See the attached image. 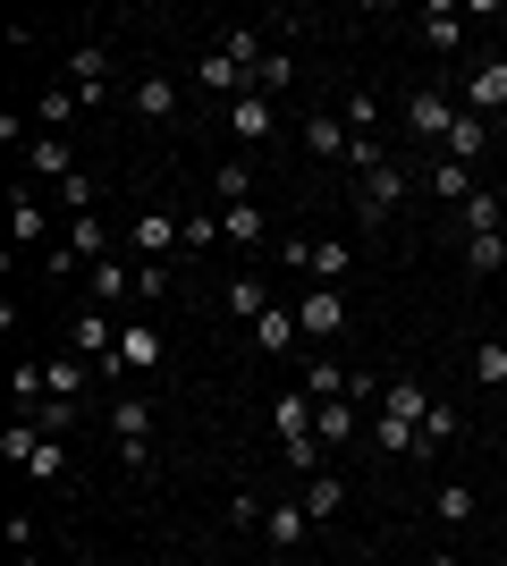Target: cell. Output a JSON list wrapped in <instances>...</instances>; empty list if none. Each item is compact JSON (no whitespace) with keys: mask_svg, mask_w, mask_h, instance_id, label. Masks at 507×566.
I'll list each match as a JSON object with an SVG mask.
<instances>
[{"mask_svg":"<svg viewBox=\"0 0 507 566\" xmlns=\"http://www.w3.org/2000/svg\"><path fill=\"white\" fill-rule=\"evenodd\" d=\"M60 473H68V440H60V431H43V449L25 457V482H60Z\"/></svg>","mask_w":507,"mask_h":566,"instance_id":"d6a6232c","label":"cell"},{"mask_svg":"<svg viewBox=\"0 0 507 566\" xmlns=\"http://www.w3.org/2000/svg\"><path fill=\"white\" fill-rule=\"evenodd\" d=\"M448 449H457V406L432 398V415L414 423V465H423V457H448Z\"/></svg>","mask_w":507,"mask_h":566,"instance_id":"7c38bea8","label":"cell"},{"mask_svg":"<svg viewBox=\"0 0 507 566\" xmlns=\"http://www.w3.org/2000/svg\"><path fill=\"white\" fill-rule=\"evenodd\" d=\"M490 144V118H474V111H457V127H448V144H440V161H465L474 169V153Z\"/></svg>","mask_w":507,"mask_h":566,"instance_id":"7402d4cb","label":"cell"},{"mask_svg":"<svg viewBox=\"0 0 507 566\" xmlns=\"http://www.w3.org/2000/svg\"><path fill=\"white\" fill-rule=\"evenodd\" d=\"M145 364H161V338H152L145 322H127V331H119V364H110V373H145Z\"/></svg>","mask_w":507,"mask_h":566,"instance_id":"4316f807","label":"cell"},{"mask_svg":"<svg viewBox=\"0 0 507 566\" xmlns=\"http://www.w3.org/2000/svg\"><path fill=\"white\" fill-rule=\"evenodd\" d=\"M465 271L499 280V271H507V229H490V237H465Z\"/></svg>","mask_w":507,"mask_h":566,"instance_id":"f1b7e54d","label":"cell"},{"mask_svg":"<svg viewBox=\"0 0 507 566\" xmlns=\"http://www.w3.org/2000/svg\"><path fill=\"white\" fill-rule=\"evenodd\" d=\"M474 195H483V187H474V169H465V161H432V203H448V212H465Z\"/></svg>","mask_w":507,"mask_h":566,"instance_id":"44dd1931","label":"cell"},{"mask_svg":"<svg viewBox=\"0 0 507 566\" xmlns=\"http://www.w3.org/2000/svg\"><path fill=\"white\" fill-rule=\"evenodd\" d=\"M127 111H136V118L152 127V118H169V111H178V85H169L161 69H145L136 85H127Z\"/></svg>","mask_w":507,"mask_h":566,"instance_id":"2e32d148","label":"cell"},{"mask_svg":"<svg viewBox=\"0 0 507 566\" xmlns=\"http://www.w3.org/2000/svg\"><path fill=\"white\" fill-rule=\"evenodd\" d=\"M85 373H94L85 355H68V364H43V380H51V398H60V406H76V398H85Z\"/></svg>","mask_w":507,"mask_h":566,"instance_id":"1f68e13d","label":"cell"},{"mask_svg":"<svg viewBox=\"0 0 507 566\" xmlns=\"http://www.w3.org/2000/svg\"><path fill=\"white\" fill-rule=\"evenodd\" d=\"M119 237H127V254H136V262H178V254H187V220L161 212V203H145Z\"/></svg>","mask_w":507,"mask_h":566,"instance_id":"6da1fadb","label":"cell"},{"mask_svg":"<svg viewBox=\"0 0 507 566\" xmlns=\"http://www.w3.org/2000/svg\"><path fill=\"white\" fill-rule=\"evenodd\" d=\"M499 322H507V287H499Z\"/></svg>","mask_w":507,"mask_h":566,"instance_id":"f907efd6","label":"cell"},{"mask_svg":"<svg viewBox=\"0 0 507 566\" xmlns=\"http://www.w3.org/2000/svg\"><path fill=\"white\" fill-rule=\"evenodd\" d=\"M305 398H347V373H338V364H305Z\"/></svg>","mask_w":507,"mask_h":566,"instance_id":"7bdbcfd3","label":"cell"},{"mask_svg":"<svg viewBox=\"0 0 507 566\" xmlns=\"http://www.w3.org/2000/svg\"><path fill=\"white\" fill-rule=\"evenodd\" d=\"M68 85L85 94V111H102V102H110V51H102V43H76L68 51Z\"/></svg>","mask_w":507,"mask_h":566,"instance_id":"8992f818","label":"cell"},{"mask_svg":"<svg viewBox=\"0 0 507 566\" xmlns=\"http://www.w3.org/2000/svg\"><path fill=\"white\" fill-rule=\"evenodd\" d=\"M347 271H356V254H347L338 237H314V245H305V280H314V287H338Z\"/></svg>","mask_w":507,"mask_h":566,"instance_id":"d6986e66","label":"cell"},{"mask_svg":"<svg viewBox=\"0 0 507 566\" xmlns=\"http://www.w3.org/2000/svg\"><path fill=\"white\" fill-rule=\"evenodd\" d=\"M220 305L237 313V322H263V313L279 305V296H271V280H263V271H237V280L220 287Z\"/></svg>","mask_w":507,"mask_h":566,"instance_id":"5bb4252c","label":"cell"},{"mask_svg":"<svg viewBox=\"0 0 507 566\" xmlns=\"http://www.w3.org/2000/svg\"><path fill=\"white\" fill-rule=\"evenodd\" d=\"M363 440H372L381 457H414V423H398V415H372V423H363Z\"/></svg>","mask_w":507,"mask_h":566,"instance_id":"f546056e","label":"cell"},{"mask_svg":"<svg viewBox=\"0 0 507 566\" xmlns=\"http://www.w3.org/2000/svg\"><path fill=\"white\" fill-rule=\"evenodd\" d=\"M169 287H178V262H136V296H169Z\"/></svg>","mask_w":507,"mask_h":566,"instance_id":"b9f144b4","label":"cell"},{"mask_svg":"<svg viewBox=\"0 0 507 566\" xmlns=\"http://www.w3.org/2000/svg\"><path fill=\"white\" fill-rule=\"evenodd\" d=\"M423 43H432V51L465 43V9H457V0H432V9H423Z\"/></svg>","mask_w":507,"mask_h":566,"instance_id":"cb8c5ba5","label":"cell"},{"mask_svg":"<svg viewBox=\"0 0 507 566\" xmlns=\"http://www.w3.org/2000/svg\"><path fill=\"white\" fill-rule=\"evenodd\" d=\"M271 127H279V102H271V94H237V102H229V136H237V144H263Z\"/></svg>","mask_w":507,"mask_h":566,"instance_id":"30bf717a","label":"cell"},{"mask_svg":"<svg viewBox=\"0 0 507 566\" xmlns=\"http://www.w3.org/2000/svg\"><path fill=\"white\" fill-rule=\"evenodd\" d=\"M263 203H229V212H220V237H229V245H263Z\"/></svg>","mask_w":507,"mask_h":566,"instance_id":"83f0119b","label":"cell"},{"mask_svg":"<svg viewBox=\"0 0 507 566\" xmlns=\"http://www.w3.org/2000/svg\"><path fill=\"white\" fill-rule=\"evenodd\" d=\"M9 558H18V566H43V558H34V549H9Z\"/></svg>","mask_w":507,"mask_h":566,"instance_id":"681fc988","label":"cell"},{"mask_svg":"<svg viewBox=\"0 0 507 566\" xmlns=\"http://www.w3.org/2000/svg\"><path fill=\"white\" fill-rule=\"evenodd\" d=\"M25 169H34V178H51V187H68V178H76L68 136H25Z\"/></svg>","mask_w":507,"mask_h":566,"instance_id":"4fadbf2b","label":"cell"},{"mask_svg":"<svg viewBox=\"0 0 507 566\" xmlns=\"http://www.w3.org/2000/svg\"><path fill=\"white\" fill-rule=\"evenodd\" d=\"M499 566H507V542H499Z\"/></svg>","mask_w":507,"mask_h":566,"instance_id":"f5cc1de1","label":"cell"},{"mask_svg":"<svg viewBox=\"0 0 507 566\" xmlns=\"http://www.w3.org/2000/svg\"><path fill=\"white\" fill-rule=\"evenodd\" d=\"M9 220H18V245H34V237H43V203H34V195H18V203H9Z\"/></svg>","mask_w":507,"mask_h":566,"instance_id":"f6af8a7d","label":"cell"},{"mask_svg":"<svg viewBox=\"0 0 507 566\" xmlns=\"http://www.w3.org/2000/svg\"><path fill=\"white\" fill-rule=\"evenodd\" d=\"M347 144H356V136H347V118H338V111L305 118V153H314V161H347Z\"/></svg>","mask_w":507,"mask_h":566,"instance_id":"ac0fdd59","label":"cell"},{"mask_svg":"<svg viewBox=\"0 0 507 566\" xmlns=\"http://www.w3.org/2000/svg\"><path fill=\"white\" fill-rule=\"evenodd\" d=\"M229 60H237L245 76H263V60H271V51H263V34H254V25H237V34H229Z\"/></svg>","mask_w":507,"mask_h":566,"instance_id":"ab89813d","label":"cell"},{"mask_svg":"<svg viewBox=\"0 0 507 566\" xmlns=\"http://www.w3.org/2000/svg\"><path fill=\"white\" fill-rule=\"evenodd\" d=\"M279 457H288V473H296V482H314V473H321V440H314V431L279 440Z\"/></svg>","mask_w":507,"mask_h":566,"instance_id":"d590c367","label":"cell"},{"mask_svg":"<svg viewBox=\"0 0 507 566\" xmlns=\"http://www.w3.org/2000/svg\"><path fill=\"white\" fill-rule=\"evenodd\" d=\"M499 347H507V322H499Z\"/></svg>","mask_w":507,"mask_h":566,"instance_id":"816d5d0a","label":"cell"},{"mask_svg":"<svg viewBox=\"0 0 507 566\" xmlns=\"http://www.w3.org/2000/svg\"><path fill=\"white\" fill-rule=\"evenodd\" d=\"M212 195H220L212 212H229V203H254V178H245V161H220V169H212Z\"/></svg>","mask_w":507,"mask_h":566,"instance_id":"836d02e7","label":"cell"},{"mask_svg":"<svg viewBox=\"0 0 507 566\" xmlns=\"http://www.w3.org/2000/svg\"><path fill=\"white\" fill-rule=\"evenodd\" d=\"M423 566H465V558H457V549H432V558H423Z\"/></svg>","mask_w":507,"mask_h":566,"instance_id":"c3c4849f","label":"cell"},{"mask_svg":"<svg viewBox=\"0 0 507 566\" xmlns=\"http://www.w3.org/2000/svg\"><path fill=\"white\" fill-rule=\"evenodd\" d=\"M212 245H229V237H220V212H187V254H212Z\"/></svg>","mask_w":507,"mask_h":566,"instance_id":"ee69618b","label":"cell"},{"mask_svg":"<svg viewBox=\"0 0 507 566\" xmlns=\"http://www.w3.org/2000/svg\"><path fill=\"white\" fill-rule=\"evenodd\" d=\"M457 111H474V118H499L507 111V60H474V69H465Z\"/></svg>","mask_w":507,"mask_h":566,"instance_id":"277c9868","label":"cell"},{"mask_svg":"<svg viewBox=\"0 0 507 566\" xmlns=\"http://www.w3.org/2000/svg\"><path fill=\"white\" fill-rule=\"evenodd\" d=\"M432 516L440 524H465V516H474V491H465V482H440V491H432Z\"/></svg>","mask_w":507,"mask_h":566,"instance_id":"8d00e7d4","label":"cell"},{"mask_svg":"<svg viewBox=\"0 0 507 566\" xmlns=\"http://www.w3.org/2000/svg\"><path fill=\"white\" fill-rule=\"evenodd\" d=\"M34 449H43V431H34V423H9V431H0V457H9L18 473H25V457H34Z\"/></svg>","mask_w":507,"mask_h":566,"instance_id":"60d3db41","label":"cell"},{"mask_svg":"<svg viewBox=\"0 0 507 566\" xmlns=\"http://www.w3.org/2000/svg\"><path fill=\"white\" fill-rule=\"evenodd\" d=\"M474 380H483V389H507V347H499V338L474 347Z\"/></svg>","mask_w":507,"mask_h":566,"instance_id":"f35d334b","label":"cell"},{"mask_svg":"<svg viewBox=\"0 0 507 566\" xmlns=\"http://www.w3.org/2000/svg\"><path fill=\"white\" fill-rule=\"evenodd\" d=\"M110 440H119L127 473H152V406L145 398H110Z\"/></svg>","mask_w":507,"mask_h":566,"instance_id":"3957f363","label":"cell"},{"mask_svg":"<svg viewBox=\"0 0 507 566\" xmlns=\"http://www.w3.org/2000/svg\"><path fill=\"white\" fill-rule=\"evenodd\" d=\"M499 482H507V473H499Z\"/></svg>","mask_w":507,"mask_h":566,"instance_id":"db71d44e","label":"cell"},{"mask_svg":"<svg viewBox=\"0 0 507 566\" xmlns=\"http://www.w3.org/2000/svg\"><path fill=\"white\" fill-rule=\"evenodd\" d=\"M194 85H203V94H220V102L254 94V76H245L237 60H229V43H220V51H203V60H194Z\"/></svg>","mask_w":507,"mask_h":566,"instance_id":"9c48e42d","label":"cell"},{"mask_svg":"<svg viewBox=\"0 0 507 566\" xmlns=\"http://www.w3.org/2000/svg\"><path fill=\"white\" fill-rule=\"evenodd\" d=\"M263 533H271V549H279V558H296V549L314 542V516H305V499H271Z\"/></svg>","mask_w":507,"mask_h":566,"instance_id":"52a82bcc","label":"cell"},{"mask_svg":"<svg viewBox=\"0 0 507 566\" xmlns=\"http://www.w3.org/2000/svg\"><path fill=\"white\" fill-rule=\"evenodd\" d=\"M314 415H321V406L305 398V389H279V398H271V431H279V440H296V431H314Z\"/></svg>","mask_w":507,"mask_h":566,"instance_id":"603a6c76","label":"cell"},{"mask_svg":"<svg viewBox=\"0 0 507 566\" xmlns=\"http://www.w3.org/2000/svg\"><path fill=\"white\" fill-rule=\"evenodd\" d=\"M372 415H398V423H423V415H432V389H423L414 373H398V380H381V406H372Z\"/></svg>","mask_w":507,"mask_h":566,"instance_id":"8fae6325","label":"cell"},{"mask_svg":"<svg viewBox=\"0 0 507 566\" xmlns=\"http://www.w3.org/2000/svg\"><path fill=\"white\" fill-rule=\"evenodd\" d=\"M499 220H507V212H499V195H474V203L457 212V229H465V237H490Z\"/></svg>","mask_w":507,"mask_h":566,"instance_id":"74e56055","label":"cell"},{"mask_svg":"<svg viewBox=\"0 0 507 566\" xmlns=\"http://www.w3.org/2000/svg\"><path fill=\"white\" fill-rule=\"evenodd\" d=\"M338 118H347V136H381V102H372V94H347V102H338Z\"/></svg>","mask_w":507,"mask_h":566,"instance_id":"e575fe53","label":"cell"},{"mask_svg":"<svg viewBox=\"0 0 507 566\" xmlns=\"http://www.w3.org/2000/svg\"><path fill=\"white\" fill-rule=\"evenodd\" d=\"M314 440H321V449H347V440H356V398H321Z\"/></svg>","mask_w":507,"mask_h":566,"instance_id":"d4e9b609","label":"cell"},{"mask_svg":"<svg viewBox=\"0 0 507 566\" xmlns=\"http://www.w3.org/2000/svg\"><path fill=\"white\" fill-rule=\"evenodd\" d=\"M85 287H94V305H127V296H136V254L94 262V271H85Z\"/></svg>","mask_w":507,"mask_h":566,"instance_id":"9a60e30c","label":"cell"},{"mask_svg":"<svg viewBox=\"0 0 507 566\" xmlns=\"http://www.w3.org/2000/svg\"><path fill=\"white\" fill-rule=\"evenodd\" d=\"M296 331L305 338H338L347 331V296H338V287H305V296H296Z\"/></svg>","mask_w":507,"mask_h":566,"instance_id":"5b68a950","label":"cell"},{"mask_svg":"<svg viewBox=\"0 0 507 566\" xmlns=\"http://www.w3.org/2000/svg\"><path fill=\"white\" fill-rule=\"evenodd\" d=\"M296 499H305V516H314V524H321V516H338V507H347V482H338V473H330V465H321V473H314V482H296Z\"/></svg>","mask_w":507,"mask_h":566,"instance_id":"484cf974","label":"cell"},{"mask_svg":"<svg viewBox=\"0 0 507 566\" xmlns=\"http://www.w3.org/2000/svg\"><path fill=\"white\" fill-rule=\"evenodd\" d=\"M288 338H305V331H296V305H271L263 322H254V347H263V355H279Z\"/></svg>","mask_w":507,"mask_h":566,"instance_id":"4dcf8cb0","label":"cell"},{"mask_svg":"<svg viewBox=\"0 0 507 566\" xmlns=\"http://www.w3.org/2000/svg\"><path fill=\"white\" fill-rule=\"evenodd\" d=\"M263 516H271V507H263L254 491H237V499H229V524H245V533H263Z\"/></svg>","mask_w":507,"mask_h":566,"instance_id":"bcb514c9","label":"cell"},{"mask_svg":"<svg viewBox=\"0 0 507 566\" xmlns=\"http://www.w3.org/2000/svg\"><path fill=\"white\" fill-rule=\"evenodd\" d=\"M448 127H457V102L448 94H414L406 102V136L414 144H448Z\"/></svg>","mask_w":507,"mask_h":566,"instance_id":"ba28073f","label":"cell"},{"mask_svg":"<svg viewBox=\"0 0 507 566\" xmlns=\"http://www.w3.org/2000/svg\"><path fill=\"white\" fill-rule=\"evenodd\" d=\"M406 187H414V169L398 161V153H389L381 169H363V178H356V220H363V229H381V220L398 212V203H406Z\"/></svg>","mask_w":507,"mask_h":566,"instance_id":"7a4b0ae2","label":"cell"},{"mask_svg":"<svg viewBox=\"0 0 507 566\" xmlns=\"http://www.w3.org/2000/svg\"><path fill=\"white\" fill-rule=\"evenodd\" d=\"M60 245H68V254L85 262V271H94V262H110V229H102L94 212H76V220H68V237H60Z\"/></svg>","mask_w":507,"mask_h":566,"instance_id":"ffe728a7","label":"cell"},{"mask_svg":"<svg viewBox=\"0 0 507 566\" xmlns=\"http://www.w3.org/2000/svg\"><path fill=\"white\" fill-rule=\"evenodd\" d=\"M85 111V94L76 85H51V94H34V136H68V118Z\"/></svg>","mask_w":507,"mask_h":566,"instance_id":"e0dca14e","label":"cell"},{"mask_svg":"<svg viewBox=\"0 0 507 566\" xmlns=\"http://www.w3.org/2000/svg\"><path fill=\"white\" fill-rule=\"evenodd\" d=\"M60 203H68V212H94V178H85V169H76L68 187H60Z\"/></svg>","mask_w":507,"mask_h":566,"instance_id":"7dc6e473","label":"cell"}]
</instances>
